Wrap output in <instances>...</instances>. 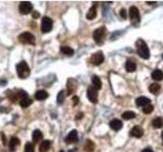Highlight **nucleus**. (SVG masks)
Returning a JSON list of instances; mask_svg holds the SVG:
<instances>
[{
    "label": "nucleus",
    "instance_id": "obj_1",
    "mask_svg": "<svg viewBox=\"0 0 163 152\" xmlns=\"http://www.w3.org/2000/svg\"><path fill=\"white\" fill-rule=\"evenodd\" d=\"M136 48H137V52L139 56L143 59H149L150 58V51L148 48L147 44L145 43L144 40L142 39H138L136 42Z\"/></svg>",
    "mask_w": 163,
    "mask_h": 152
},
{
    "label": "nucleus",
    "instance_id": "obj_2",
    "mask_svg": "<svg viewBox=\"0 0 163 152\" xmlns=\"http://www.w3.org/2000/svg\"><path fill=\"white\" fill-rule=\"evenodd\" d=\"M16 72H18V75L19 78L24 79V78H27L30 75V67L29 65L27 64L26 61H21V63H19L16 65Z\"/></svg>",
    "mask_w": 163,
    "mask_h": 152
},
{
    "label": "nucleus",
    "instance_id": "obj_3",
    "mask_svg": "<svg viewBox=\"0 0 163 152\" xmlns=\"http://www.w3.org/2000/svg\"><path fill=\"white\" fill-rule=\"evenodd\" d=\"M105 38H106V28H104V26H102V28H99L96 29V31H94L93 39L98 45H102L105 41Z\"/></svg>",
    "mask_w": 163,
    "mask_h": 152
},
{
    "label": "nucleus",
    "instance_id": "obj_4",
    "mask_svg": "<svg viewBox=\"0 0 163 152\" xmlns=\"http://www.w3.org/2000/svg\"><path fill=\"white\" fill-rule=\"evenodd\" d=\"M19 41L21 42V44H29V45H35L36 43V39L35 36L33 34L29 33V31H24V33L21 34L19 36Z\"/></svg>",
    "mask_w": 163,
    "mask_h": 152
},
{
    "label": "nucleus",
    "instance_id": "obj_5",
    "mask_svg": "<svg viewBox=\"0 0 163 152\" xmlns=\"http://www.w3.org/2000/svg\"><path fill=\"white\" fill-rule=\"evenodd\" d=\"M130 21L134 26H138L141 21V16H140V12H139V9L137 8L136 6H130Z\"/></svg>",
    "mask_w": 163,
    "mask_h": 152
},
{
    "label": "nucleus",
    "instance_id": "obj_6",
    "mask_svg": "<svg viewBox=\"0 0 163 152\" xmlns=\"http://www.w3.org/2000/svg\"><path fill=\"white\" fill-rule=\"evenodd\" d=\"M52 28H53V21L52 19L48 16H44L42 18V23H41V31L42 33L44 34H47L49 31H52Z\"/></svg>",
    "mask_w": 163,
    "mask_h": 152
},
{
    "label": "nucleus",
    "instance_id": "obj_7",
    "mask_svg": "<svg viewBox=\"0 0 163 152\" xmlns=\"http://www.w3.org/2000/svg\"><path fill=\"white\" fill-rule=\"evenodd\" d=\"M104 61V55L102 52H96L90 57V62L95 66H99Z\"/></svg>",
    "mask_w": 163,
    "mask_h": 152
},
{
    "label": "nucleus",
    "instance_id": "obj_8",
    "mask_svg": "<svg viewBox=\"0 0 163 152\" xmlns=\"http://www.w3.org/2000/svg\"><path fill=\"white\" fill-rule=\"evenodd\" d=\"M19 9L21 14H29L30 12H32V10H33V4L30 1H23L19 4Z\"/></svg>",
    "mask_w": 163,
    "mask_h": 152
},
{
    "label": "nucleus",
    "instance_id": "obj_9",
    "mask_svg": "<svg viewBox=\"0 0 163 152\" xmlns=\"http://www.w3.org/2000/svg\"><path fill=\"white\" fill-rule=\"evenodd\" d=\"M87 96L89 100L93 104H97L98 102V92L97 89H95L93 86H90L87 90Z\"/></svg>",
    "mask_w": 163,
    "mask_h": 152
},
{
    "label": "nucleus",
    "instance_id": "obj_10",
    "mask_svg": "<svg viewBox=\"0 0 163 152\" xmlns=\"http://www.w3.org/2000/svg\"><path fill=\"white\" fill-rule=\"evenodd\" d=\"M76 141H78V131L76 130H73L66 136L65 142L66 143H75Z\"/></svg>",
    "mask_w": 163,
    "mask_h": 152
},
{
    "label": "nucleus",
    "instance_id": "obj_11",
    "mask_svg": "<svg viewBox=\"0 0 163 152\" xmlns=\"http://www.w3.org/2000/svg\"><path fill=\"white\" fill-rule=\"evenodd\" d=\"M143 135H144V130L140 126H135L130 130V136H134L136 138H141V137H143Z\"/></svg>",
    "mask_w": 163,
    "mask_h": 152
},
{
    "label": "nucleus",
    "instance_id": "obj_12",
    "mask_svg": "<svg viewBox=\"0 0 163 152\" xmlns=\"http://www.w3.org/2000/svg\"><path fill=\"white\" fill-rule=\"evenodd\" d=\"M76 81L73 78H70L67 81V95H70L71 94L76 91Z\"/></svg>",
    "mask_w": 163,
    "mask_h": 152
},
{
    "label": "nucleus",
    "instance_id": "obj_13",
    "mask_svg": "<svg viewBox=\"0 0 163 152\" xmlns=\"http://www.w3.org/2000/svg\"><path fill=\"white\" fill-rule=\"evenodd\" d=\"M109 126L110 128L114 131H119L120 129L122 128V122L120 120H117V119H114L109 123Z\"/></svg>",
    "mask_w": 163,
    "mask_h": 152
},
{
    "label": "nucleus",
    "instance_id": "obj_14",
    "mask_svg": "<svg viewBox=\"0 0 163 152\" xmlns=\"http://www.w3.org/2000/svg\"><path fill=\"white\" fill-rule=\"evenodd\" d=\"M150 100L148 97H146V96H140V97H138L137 99H136V104L138 105V107H146L147 104H150Z\"/></svg>",
    "mask_w": 163,
    "mask_h": 152
},
{
    "label": "nucleus",
    "instance_id": "obj_15",
    "mask_svg": "<svg viewBox=\"0 0 163 152\" xmlns=\"http://www.w3.org/2000/svg\"><path fill=\"white\" fill-rule=\"evenodd\" d=\"M92 84H93L92 86L97 90H100L101 88H102V81H101L100 78L96 75L92 77Z\"/></svg>",
    "mask_w": 163,
    "mask_h": 152
},
{
    "label": "nucleus",
    "instance_id": "obj_16",
    "mask_svg": "<svg viewBox=\"0 0 163 152\" xmlns=\"http://www.w3.org/2000/svg\"><path fill=\"white\" fill-rule=\"evenodd\" d=\"M32 139H33V141L35 142V143H38L39 141H41L42 139H43V134H42L40 130H35V131L33 132Z\"/></svg>",
    "mask_w": 163,
    "mask_h": 152
},
{
    "label": "nucleus",
    "instance_id": "obj_17",
    "mask_svg": "<svg viewBox=\"0 0 163 152\" xmlns=\"http://www.w3.org/2000/svg\"><path fill=\"white\" fill-rule=\"evenodd\" d=\"M51 146V141L49 140H44L43 142H41L40 146H39V150L40 152H47L49 150Z\"/></svg>",
    "mask_w": 163,
    "mask_h": 152
},
{
    "label": "nucleus",
    "instance_id": "obj_18",
    "mask_svg": "<svg viewBox=\"0 0 163 152\" xmlns=\"http://www.w3.org/2000/svg\"><path fill=\"white\" fill-rule=\"evenodd\" d=\"M19 145V139L16 138V137H12L10 141H9V149H10V151H14Z\"/></svg>",
    "mask_w": 163,
    "mask_h": 152
},
{
    "label": "nucleus",
    "instance_id": "obj_19",
    "mask_svg": "<svg viewBox=\"0 0 163 152\" xmlns=\"http://www.w3.org/2000/svg\"><path fill=\"white\" fill-rule=\"evenodd\" d=\"M152 78L155 81H160V80L163 79V72L159 69L154 70L152 72Z\"/></svg>",
    "mask_w": 163,
    "mask_h": 152
},
{
    "label": "nucleus",
    "instance_id": "obj_20",
    "mask_svg": "<svg viewBox=\"0 0 163 152\" xmlns=\"http://www.w3.org/2000/svg\"><path fill=\"white\" fill-rule=\"evenodd\" d=\"M125 69H127V72H134L137 69V65L134 61L132 60H127V63H125Z\"/></svg>",
    "mask_w": 163,
    "mask_h": 152
},
{
    "label": "nucleus",
    "instance_id": "obj_21",
    "mask_svg": "<svg viewBox=\"0 0 163 152\" xmlns=\"http://www.w3.org/2000/svg\"><path fill=\"white\" fill-rule=\"evenodd\" d=\"M48 97V94L45 90H38L35 94V99L37 100H44Z\"/></svg>",
    "mask_w": 163,
    "mask_h": 152
},
{
    "label": "nucleus",
    "instance_id": "obj_22",
    "mask_svg": "<svg viewBox=\"0 0 163 152\" xmlns=\"http://www.w3.org/2000/svg\"><path fill=\"white\" fill-rule=\"evenodd\" d=\"M152 125H153V127H154L155 129L162 128V127H163V118H161V117L155 118V119L153 120V122H152Z\"/></svg>",
    "mask_w": 163,
    "mask_h": 152
},
{
    "label": "nucleus",
    "instance_id": "obj_23",
    "mask_svg": "<svg viewBox=\"0 0 163 152\" xmlns=\"http://www.w3.org/2000/svg\"><path fill=\"white\" fill-rule=\"evenodd\" d=\"M96 16H97V9H96V4H94V5L89 9V11L87 13V18L88 19H94Z\"/></svg>",
    "mask_w": 163,
    "mask_h": 152
},
{
    "label": "nucleus",
    "instance_id": "obj_24",
    "mask_svg": "<svg viewBox=\"0 0 163 152\" xmlns=\"http://www.w3.org/2000/svg\"><path fill=\"white\" fill-rule=\"evenodd\" d=\"M160 88H161V86H160L158 83H152V84L149 86V90H150V92H151V94H157L158 92H159Z\"/></svg>",
    "mask_w": 163,
    "mask_h": 152
},
{
    "label": "nucleus",
    "instance_id": "obj_25",
    "mask_svg": "<svg viewBox=\"0 0 163 152\" xmlns=\"http://www.w3.org/2000/svg\"><path fill=\"white\" fill-rule=\"evenodd\" d=\"M122 118L123 120H130V119H135L136 118V114L134 112H130V111H127V112H124L123 114L122 115Z\"/></svg>",
    "mask_w": 163,
    "mask_h": 152
},
{
    "label": "nucleus",
    "instance_id": "obj_26",
    "mask_svg": "<svg viewBox=\"0 0 163 152\" xmlns=\"http://www.w3.org/2000/svg\"><path fill=\"white\" fill-rule=\"evenodd\" d=\"M60 51H61V53H63L64 55H66V56H73V53H75L73 49H71L70 47H61Z\"/></svg>",
    "mask_w": 163,
    "mask_h": 152
},
{
    "label": "nucleus",
    "instance_id": "obj_27",
    "mask_svg": "<svg viewBox=\"0 0 163 152\" xmlns=\"http://www.w3.org/2000/svg\"><path fill=\"white\" fill-rule=\"evenodd\" d=\"M32 104H33V100L30 99L29 97H26V99H23L19 102V104H21V107H30Z\"/></svg>",
    "mask_w": 163,
    "mask_h": 152
},
{
    "label": "nucleus",
    "instance_id": "obj_28",
    "mask_svg": "<svg viewBox=\"0 0 163 152\" xmlns=\"http://www.w3.org/2000/svg\"><path fill=\"white\" fill-rule=\"evenodd\" d=\"M64 99H65V94H64L63 90H61V91L57 94V104H62L64 102Z\"/></svg>",
    "mask_w": 163,
    "mask_h": 152
},
{
    "label": "nucleus",
    "instance_id": "obj_29",
    "mask_svg": "<svg viewBox=\"0 0 163 152\" xmlns=\"http://www.w3.org/2000/svg\"><path fill=\"white\" fill-rule=\"evenodd\" d=\"M153 110H154V107L150 104H147L146 107H143V113L146 115H149V114H151V113L153 112Z\"/></svg>",
    "mask_w": 163,
    "mask_h": 152
},
{
    "label": "nucleus",
    "instance_id": "obj_30",
    "mask_svg": "<svg viewBox=\"0 0 163 152\" xmlns=\"http://www.w3.org/2000/svg\"><path fill=\"white\" fill-rule=\"evenodd\" d=\"M94 148H95V145H94V143L92 141L88 140L87 143H86V146H85V150L87 151H93Z\"/></svg>",
    "mask_w": 163,
    "mask_h": 152
},
{
    "label": "nucleus",
    "instance_id": "obj_31",
    "mask_svg": "<svg viewBox=\"0 0 163 152\" xmlns=\"http://www.w3.org/2000/svg\"><path fill=\"white\" fill-rule=\"evenodd\" d=\"M24 152H35V149H34V145L31 143V142H29V143L26 144V146H24Z\"/></svg>",
    "mask_w": 163,
    "mask_h": 152
},
{
    "label": "nucleus",
    "instance_id": "obj_32",
    "mask_svg": "<svg viewBox=\"0 0 163 152\" xmlns=\"http://www.w3.org/2000/svg\"><path fill=\"white\" fill-rule=\"evenodd\" d=\"M120 16H122V19H125L127 16V10H125L124 8H122V10H120Z\"/></svg>",
    "mask_w": 163,
    "mask_h": 152
},
{
    "label": "nucleus",
    "instance_id": "obj_33",
    "mask_svg": "<svg viewBox=\"0 0 163 152\" xmlns=\"http://www.w3.org/2000/svg\"><path fill=\"white\" fill-rule=\"evenodd\" d=\"M79 100H80V99H79V97H78V96H73V105H76V104H79Z\"/></svg>",
    "mask_w": 163,
    "mask_h": 152
},
{
    "label": "nucleus",
    "instance_id": "obj_34",
    "mask_svg": "<svg viewBox=\"0 0 163 152\" xmlns=\"http://www.w3.org/2000/svg\"><path fill=\"white\" fill-rule=\"evenodd\" d=\"M32 16H33V18H39V16H40V13H39L38 11H34L33 14H32Z\"/></svg>",
    "mask_w": 163,
    "mask_h": 152
},
{
    "label": "nucleus",
    "instance_id": "obj_35",
    "mask_svg": "<svg viewBox=\"0 0 163 152\" xmlns=\"http://www.w3.org/2000/svg\"><path fill=\"white\" fill-rule=\"evenodd\" d=\"M1 136H2V139H3V144L6 145V140H5V136H4V133H1Z\"/></svg>",
    "mask_w": 163,
    "mask_h": 152
},
{
    "label": "nucleus",
    "instance_id": "obj_36",
    "mask_svg": "<svg viewBox=\"0 0 163 152\" xmlns=\"http://www.w3.org/2000/svg\"><path fill=\"white\" fill-rule=\"evenodd\" d=\"M142 152H153V150L151 148H145Z\"/></svg>",
    "mask_w": 163,
    "mask_h": 152
},
{
    "label": "nucleus",
    "instance_id": "obj_37",
    "mask_svg": "<svg viewBox=\"0 0 163 152\" xmlns=\"http://www.w3.org/2000/svg\"><path fill=\"white\" fill-rule=\"evenodd\" d=\"M161 136H162V141H163V131H162V134H161Z\"/></svg>",
    "mask_w": 163,
    "mask_h": 152
},
{
    "label": "nucleus",
    "instance_id": "obj_38",
    "mask_svg": "<svg viewBox=\"0 0 163 152\" xmlns=\"http://www.w3.org/2000/svg\"><path fill=\"white\" fill-rule=\"evenodd\" d=\"M60 152H64V151L63 150H60Z\"/></svg>",
    "mask_w": 163,
    "mask_h": 152
},
{
    "label": "nucleus",
    "instance_id": "obj_39",
    "mask_svg": "<svg viewBox=\"0 0 163 152\" xmlns=\"http://www.w3.org/2000/svg\"><path fill=\"white\" fill-rule=\"evenodd\" d=\"M162 58H163V54H162Z\"/></svg>",
    "mask_w": 163,
    "mask_h": 152
}]
</instances>
